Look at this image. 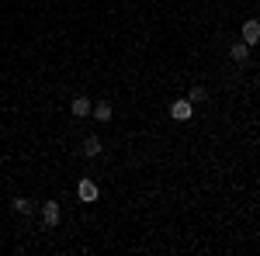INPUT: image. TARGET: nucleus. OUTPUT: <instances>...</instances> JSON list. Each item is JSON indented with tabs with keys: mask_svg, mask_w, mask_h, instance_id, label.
Listing matches in <instances>:
<instances>
[{
	"mask_svg": "<svg viewBox=\"0 0 260 256\" xmlns=\"http://www.w3.org/2000/svg\"><path fill=\"white\" fill-rule=\"evenodd\" d=\"M170 118H174V121H191V118H194V104H191L187 97L174 100V104H170Z\"/></svg>",
	"mask_w": 260,
	"mask_h": 256,
	"instance_id": "nucleus-1",
	"label": "nucleus"
},
{
	"mask_svg": "<svg viewBox=\"0 0 260 256\" xmlns=\"http://www.w3.org/2000/svg\"><path fill=\"white\" fill-rule=\"evenodd\" d=\"M240 39L246 42L250 49H253V45H257V42H260V21H257V18L243 21V28H240Z\"/></svg>",
	"mask_w": 260,
	"mask_h": 256,
	"instance_id": "nucleus-2",
	"label": "nucleus"
},
{
	"mask_svg": "<svg viewBox=\"0 0 260 256\" xmlns=\"http://www.w3.org/2000/svg\"><path fill=\"white\" fill-rule=\"evenodd\" d=\"M98 194H101V191H98V184H94V180H87V177H83L80 184H77V197H80L83 204H90V201H98Z\"/></svg>",
	"mask_w": 260,
	"mask_h": 256,
	"instance_id": "nucleus-3",
	"label": "nucleus"
},
{
	"mask_svg": "<svg viewBox=\"0 0 260 256\" xmlns=\"http://www.w3.org/2000/svg\"><path fill=\"white\" fill-rule=\"evenodd\" d=\"M59 218H62V211H59V204H56V201H45V204H42V222H45L49 229H52V225H59Z\"/></svg>",
	"mask_w": 260,
	"mask_h": 256,
	"instance_id": "nucleus-4",
	"label": "nucleus"
},
{
	"mask_svg": "<svg viewBox=\"0 0 260 256\" xmlns=\"http://www.w3.org/2000/svg\"><path fill=\"white\" fill-rule=\"evenodd\" d=\"M229 59L233 62H246L250 59V45H246V42H233V45H229Z\"/></svg>",
	"mask_w": 260,
	"mask_h": 256,
	"instance_id": "nucleus-5",
	"label": "nucleus"
},
{
	"mask_svg": "<svg viewBox=\"0 0 260 256\" xmlns=\"http://www.w3.org/2000/svg\"><path fill=\"white\" fill-rule=\"evenodd\" d=\"M83 156H87V159L101 156V138L98 135H87V138H83Z\"/></svg>",
	"mask_w": 260,
	"mask_h": 256,
	"instance_id": "nucleus-6",
	"label": "nucleus"
},
{
	"mask_svg": "<svg viewBox=\"0 0 260 256\" xmlns=\"http://www.w3.org/2000/svg\"><path fill=\"white\" fill-rule=\"evenodd\" d=\"M70 111H73L77 118H87V115H90L94 107H90V100H87V97H77L73 104H70Z\"/></svg>",
	"mask_w": 260,
	"mask_h": 256,
	"instance_id": "nucleus-7",
	"label": "nucleus"
},
{
	"mask_svg": "<svg viewBox=\"0 0 260 256\" xmlns=\"http://www.w3.org/2000/svg\"><path fill=\"white\" fill-rule=\"evenodd\" d=\"M11 208H14L18 215H31V208H35V204H31L28 197H14V201H11Z\"/></svg>",
	"mask_w": 260,
	"mask_h": 256,
	"instance_id": "nucleus-8",
	"label": "nucleus"
},
{
	"mask_svg": "<svg viewBox=\"0 0 260 256\" xmlns=\"http://www.w3.org/2000/svg\"><path fill=\"white\" fill-rule=\"evenodd\" d=\"M94 118H98V121H108V118H111V104H108V100H101L98 107H94Z\"/></svg>",
	"mask_w": 260,
	"mask_h": 256,
	"instance_id": "nucleus-9",
	"label": "nucleus"
},
{
	"mask_svg": "<svg viewBox=\"0 0 260 256\" xmlns=\"http://www.w3.org/2000/svg\"><path fill=\"white\" fill-rule=\"evenodd\" d=\"M205 97H208V90H205L201 83H198V87H191V94H187V100H191V104H201Z\"/></svg>",
	"mask_w": 260,
	"mask_h": 256,
	"instance_id": "nucleus-10",
	"label": "nucleus"
}]
</instances>
